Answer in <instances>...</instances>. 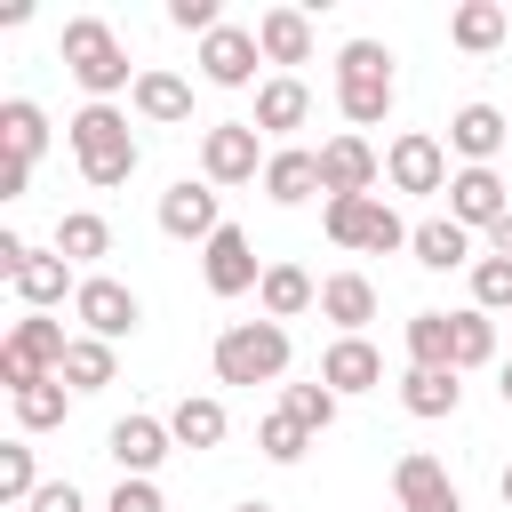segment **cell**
Here are the masks:
<instances>
[{
	"label": "cell",
	"instance_id": "obj_1",
	"mask_svg": "<svg viewBox=\"0 0 512 512\" xmlns=\"http://www.w3.org/2000/svg\"><path fill=\"white\" fill-rule=\"evenodd\" d=\"M64 144H72V160H80V176H88L96 192H120V184L136 176V160H144L120 104H80V112L64 120Z\"/></svg>",
	"mask_w": 512,
	"mask_h": 512
},
{
	"label": "cell",
	"instance_id": "obj_2",
	"mask_svg": "<svg viewBox=\"0 0 512 512\" xmlns=\"http://www.w3.org/2000/svg\"><path fill=\"white\" fill-rule=\"evenodd\" d=\"M56 48H64V72L88 88V104H112L120 88H136V72H128V48H120V32H112L104 16H72Z\"/></svg>",
	"mask_w": 512,
	"mask_h": 512
},
{
	"label": "cell",
	"instance_id": "obj_3",
	"mask_svg": "<svg viewBox=\"0 0 512 512\" xmlns=\"http://www.w3.org/2000/svg\"><path fill=\"white\" fill-rule=\"evenodd\" d=\"M392 96H400L392 48H384V40H344V48H336V112H344L352 128H376V120L392 112Z\"/></svg>",
	"mask_w": 512,
	"mask_h": 512
},
{
	"label": "cell",
	"instance_id": "obj_4",
	"mask_svg": "<svg viewBox=\"0 0 512 512\" xmlns=\"http://www.w3.org/2000/svg\"><path fill=\"white\" fill-rule=\"evenodd\" d=\"M288 376V328L280 320H232L216 336V384H280Z\"/></svg>",
	"mask_w": 512,
	"mask_h": 512
},
{
	"label": "cell",
	"instance_id": "obj_5",
	"mask_svg": "<svg viewBox=\"0 0 512 512\" xmlns=\"http://www.w3.org/2000/svg\"><path fill=\"white\" fill-rule=\"evenodd\" d=\"M320 224H328V240H336V248H360V256H392V248H408V232H416V224H400V216H392V200H384V192L328 200V208H320Z\"/></svg>",
	"mask_w": 512,
	"mask_h": 512
},
{
	"label": "cell",
	"instance_id": "obj_6",
	"mask_svg": "<svg viewBox=\"0 0 512 512\" xmlns=\"http://www.w3.org/2000/svg\"><path fill=\"white\" fill-rule=\"evenodd\" d=\"M264 136H256V120H216V128H200V184H264Z\"/></svg>",
	"mask_w": 512,
	"mask_h": 512
},
{
	"label": "cell",
	"instance_id": "obj_7",
	"mask_svg": "<svg viewBox=\"0 0 512 512\" xmlns=\"http://www.w3.org/2000/svg\"><path fill=\"white\" fill-rule=\"evenodd\" d=\"M72 320H80V336H104V344H120V336H136V328H144V296H136L128 280H112V272H80Z\"/></svg>",
	"mask_w": 512,
	"mask_h": 512
},
{
	"label": "cell",
	"instance_id": "obj_8",
	"mask_svg": "<svg viewBox=\"0 0 512 512\" xmlns=\"http://www.w3.org/2000/svg\"><path fill=\"white\" fill-rule=\"evenodd\" d=\"M384 184L392 192H448V144L432 136V128H400L392 144H384Z\"/></svg>",
	"mask_w": 512,
	"mask_h": 512
},
{
	"label": "cell",
	"instance_id": "obj_9",
	"mask_svg": "<svg viewBox=\"0 0 512 512\" xmlns=\"http://www.w3.org/2000/svg\"><path fill=\"white\" fill-rule=\"evenodd\" d=\"M376 176H384V152L360 128H344V136L320 144V192L328 200H360V192H376Z\"/></svg>",
	"mask_w": 512,
	"mask_h": 512
},
{
	"label": "cell",
	"instance_id": "obj_10",
	"mask_svg": "<svg viewBox=\"0 0 512 512\" xmlns=\"http://www.w3.org/2000/svg\"><path fill=\"white\" fill-rule=\"evenodd\" d=\"M168 448H176L168 416H120V424L104 432V456L120 464V480H152V472L168 464Z\"/></svg>",
	"mask_w": 512,
	"mask_h": 512
},
{
	"label": "cell",
	"instance_id": "obj_11",
	"mask_svg": "<svg viewBox=\"0 0 512 512\" xmlns=\"http://www.w3.org/2000/svg\"><path fill=\"white\" fill-rule=\"evenodd\" d=\"M392 496H400V512H464V496H456V480H448V464L432 448H400Z\"/></svg>",
	"mask_w": 512,
	"mask_h": 512
},
{
	"label": "cell",
	"instance_id": "obj_12",
	"mask_svg": "<svg viewBox=\"0 0 512 512\" xmlns=\"http://www.w3.org/2000/svg\"><path fill=\"white\" fill-rule=\"evenodd\" d=\"M256 64H264V48H256L248 24H216V32L200 40V80H208V88H264Z\"/></svg>",
	"mask_w": 512,
	"mask_h": 512
},
{
	"label": "cell",
	"instance_id": "obj_13",
	"mask_svg": "<svg viewBox=\"0 0 512 512\" xmlns=\"http://www.w3.org/2000/svg\"><path fill=\"white\" fill-rule=\"evenodd\" d=\"M504 144H512V112H496V104H456L448 112V152L464 168H496Z\"/></svg>",
	"mask_w": 512,
	"mask_h": 512
},
{
	"label": "cell",
	"instance_id": "obj_14",
	"mask_svg": "<svg viewBox=\"0 0 512 512\" xmlns=\"http://www.w3.org/2000/svg\"><path fill=\"white\" fill-rule=\"evenodd\" d=\"M448 216H456L464 232H496V224L512 216L504 176H496V168H456V176H448Z\"/></svg>",
	"mask_w": 512,
	"mask_h": 512
},
{
	"label": "cell",
	"instance_id": "obj_15",
	"mask_svg": "<svg viewBox=\"0 0 512 512\" xmlns=\"http://www.w3.org/2000/svg\"><path fill=\"white\" fill-rule=\"evenodd\" d=\"M160 232L168 240H216L224 232V208H216V184H192V176H176L168 192H160Z\"/></svg>",
	"mask_w": 512,
	"mask_h": 512
},
{
	"label": "cell",
	"instance_id": "obj_16",
	"mask_svg": "<svg viewBox=\"0 0 512 512\" xmlns=\"http://www.w3.org/2000/svg\"><path fill=\"white\" fill-rule=\"evenodd\" d=\"M200 280H208V296H248V288L264 280V264H256V240H248L240 224H224V232L200 248Z\"/></svg>",
	"mask_w": 512,
	"mask_h": 512
},
{
	"label": "cell",
	"instance_id": "obj_17",
	"mask_svg": "<svg viewBox=\"0 0 512 512\" xmlns=\"http://www.w3.org/2000/svg\"><path fill=\"white\" fill-rule=\"evenodd\" d=\"M128 104H136V120H152V128H184V120H192V80L168 72V64H144L136 88H128Z\"/></svg>",
	"mask_w": 512,
	"mask_h": 512
},
{
	"label": "cell",
	"instance_id": "obj_18",
	"mask_svg": "<svg viewBox=\"0 0 512 512\" xmlns=\"http://www.w3.org/2000/svg\"><path fill=\"white\" fill-rule=\"evenodd\" d=\"M320 384L344 400V392H376L384 384V352L368 344V336H336L328 352H320Z\"/></svg>",
	"mask_w": 512,
	"mask_h": 512
},
{
	"label": "cell",
	"instance_id": "obj_19",
	"mask_svg": "<svg viewBox=\"0 0 512 512\" xmlns=\"http://www.w3.org/2000/svg\"><path fill=\"white\" fill-rule=\"evenodd\" d=\"M8 288H16V304H24V312H56L64 296H80V280H72V264H64L56 248H32V256H24V272H16Z\"/></svg>",
	"mask_w": 512,
	"mask_h": 512
},
{
	"label": "cell",
	"instance_id": "obj_20",
	"mask_svg": "<svg viewBox=\"0 0 512 512\" xmlns=\"http://www.w3.org/2000/svg\"><path fill=\"white\" fill-rule=\"evenodd\" d=\"M320 320H336V336H360L376 320V280L368 272H328L320 280Z\"/></svg>",
	"mask_w": 512,
	"mask_h": 512
},
{
	"label": "cell",
	"instance_id": "obj_21",
	"mask_svg": "<svg viewBox=\"0 0 512 512\" xmlns=\"http://www.w3.org/2000/svg\"><path fill=\"white\" fill-rule=\"evenodd\" d=\"M400 408H408L416 424H440V416H456V408H464V384H456V368H400Z\"/></svg>",
	"mask_w": 512,
	"mask_h": 512
},
{
	"label": "cell",
	"instance_id": "obj_22",
	"mask_svg": "<svg viewBox=\"0 0 512 512\" xmlns=\"http://www.w3.org/2000/svg\"><path fill=\"white\" fill-rule=\"evenodd\" d=\"M312 120V88L296 80V72H272L264 88H256V136H288V128H304Z\"/></svg>",
	"mask_w": 512,
	"mask_h": 512
},
{
	"label": "cell",
	"instance_id": "obj_23",
	"mask_svg": "<svg viewBox=\"0 0 512 512\" xmlns=\"http://www.w3.org/2000/svg\"><path fill=\"white\" fill-rule=\"evenodd\" d=\"M320 192V152H304V144H280L272 160H264V200H280V208H304Z\"/></svg>",
	"mask_w": 512,
	"mask_h": 512
},
{
	"label": "cell",
	"instance_id": "obj_24",
	"mask_svg": "<svg viewBox=\"0 0 512 512\" xmlns=\"http://www.w3.org/2000/svg\"><path fill=\"white\" fill-rule=\"evenodd\" d=\"M408 256H416L424 272H456V264H480V256H472V232H464L456 216H424V224L408 232Z\"/></svg>",
	"mask_w": 512,
	"mask_h": 512
},
{
	"label": "cell",
	"instance_id": "obj_25",
	"mask_svg": "<svg viewBox=\"0 0 512 512\" xmlns=\"http://www.w3.org/2000/svg\"><path fill=\"white\" fill-rule=\"evenodd\" d=\"M256 304H264V320H296V312H312L320 304V280L304 272V264H264V280H256Z\"/></svg>",
	"mask_w": 512,
	"mask_h": 512
},
{
	"label": "cell",
	"instance_id": "obj_26",
	"mask_svg": "<svg viewBox=\"0 0 512 512\" xmlns=\"http://www.w3.org/2000/svg\"><path fill=\"white\" fill-rule=\"evenodd\" d=\"M504 32H512V8H504V0H464V8L448 16V40H456L464 56H496Z\"/></svg>",
	"mask_w": 512,
	"mask_h": 512
},
{
	"label": "cell",
	"instance_id": "obj_27",
	"mask_svg": "<svg viewBox=\"0 0 512 512\" xmlns=\"http://www.w3.org/2000/svg\"><path fill=\"white\" fill-rule=\"evenodd\" d=\"M256 48H264V64H312V16L304 8H264Z\"/></svg>",
	"mask_w": 512,
	"mask_h": 512
},
{
	"label": "cell",
	"instance_id": "obj_28",
	"mask_svg": "<svg viewBox=\"0 0 512 512\" xmlns=\"http://www.w3.org/2000/svg\"><path fill=\"white\" fill-rule=\"evenodd\" d=\"M168 432H176V448H224L232 416H224V400H208V392H184V400L168 408Z\"/></svg>",
	"mask_w": 512,
	"mask_h": 512
},
{
	"label": "cell",
	"instance_id": "obj_29",
	"mask_svg": "<svg viewBox=\"0 0 512 512\" xmlns=\"http://www.w3.org/2000/svg\"><path fill=\"white\" fill-rule=\"evenodd\" d=\"M0 144H8L16 168H32V160L48 152V112H40L32 96H8V104H0Z\"/></svg>",
	"mask_w": 512,
	"mask_h": 512
},
{
	"label": "cell",
	"instance_id": "obj_30",
	"mask_svg": "<svg viewBox=\"0 0 512 512\" xmlns=\"http://www.w3.org/2000/svg\"><path fill=\"white\" fill-rule=\"evenodd\" d=\"M488 360H496V320H488L480 304L448 312V368L464 376V368H488Z\"/></svg>",
	"mask_w": 512,
	"mask_h": 512
},
{
	"label": "cell",
	"instance_id": "obj_31",
	"mask_svg": "<svg viewBox=\"0 0 512 512\" xmlns=\"http://www.w3.org/2000/svg\"><path fill=\"white\" fill-rule=\"evenodd\" d=\"M56 256L80 272V264H96V256H112V224L96 216V208H72L64 224H56Z\"/></svg>",
	"mask_w": 512,
	"mask_h": 512
},
{
	"label": "cell",
	"instance_id": "obj_32",
	"mask_svg": "<svg viewBox=\"0 0 512 512\" xmlns=\"http://www.w3.org/2000/svg\"><path fill=\"white\" fill-rule=\"evenodd\" d=\"M120 376V352L104 344V336H72V352H64V384H72V400L80 392H104Z\"/></svg>",
	"mask_w": 512,
	"mask_h": 512
},
{
	"label": "cell",
	"instance_id": "obj_33",
	"mask_svg": "<svg viewBox=\"0 0 512 512\" xmlns=\"http://www.w3.org/2000/svg\"><path fill=\"white\" fill-rule=\"evenodd\" d=\"M8 400H16V424H24V432H56V424H64V408H72V384H64V376H48V384L8 392Z\"/></svg>",
	"mask_w": 512,
	"mask_h": 512
},
{
	"label": "cell",
	"instance_id": "obj_34",
	"mask_svg": "<svg viewBox=\"0 0 512 512\" xmlns=\"http://www.w3.org/2000/svg\"><path fill=\"white\" fill-rule=\"evenodd\" d=\"M400 344H408V368H448V312H408Z\"/></svg>",
	"mask_w": 512,
	"mask_h": 512
},
{
	"label": "cell",
	"instance_id": "obj_35",
	"mask_svg": "<svg viewBox=\"0 0 512 512\" xmlns=\"http://www.w3.org/2000/svg\"><path fill=\"white\" fill-rule=\"evenodd\" d=\"M40 488H48V480H40L32 448H24V440H8V448H0V504H8V512H24Z\"/></svg>",
	"mask_w": 512,
	"mask_h": 512
},
{
	"label": "cell",
	"instance_id": "obj_36",
	"mask_svg": "<svg viewBox=\"0 0 512 512\" xmlns=\"http://www.w3.org/2000/svg\"><path fill=\"white\" fill-rule=\"evenodd\" d=\"M280 408H288V416H296L312 440L336 424V392H328V384H288V392H280Z\"/></svg>",
	"mask_w": 512,
	"mask_h": 512
},
{
	"label": "cell",
	"instance_id": "obj_37",
	"mask_svg": "<svg viewBox=\"0 0 512 512\" xmlns=\"http://www.w3.org/2000/svg\"><path fill=\"white\" fill-rule=\"evenodd\" d=\"M256 448H264V456H272V464H296V456H304V448H312V432H304V424H296V416H288V408H272V416H264V424H256Z\"/></svg>",
	"mask_w": 512,
	"mask_h": 512
},
{
	"label": "cell",
	"instance_id": "obj_38",
	"mask_svg": "<svg viewBox=\"0 0 512 512\" xmlns=\"http://www.w3.org/2000/svg\"><path fill=\"white\" fill-rule=\"evenodd\" d=\"M472 304L496 320V312H512V256H480L472 264Z\"/></svg>",
	"mask_w": 512,
	"mask_h": 512
},
{
	"label": "cell",
	"instance_id": "obj_39",
	"mask_svg": "<svg viewBox=\"0 0 512 512\" xmlns=\"http://www.w3.org/2000/svg\"><path fill=\"white\" fill-rule=\"evenodd\" d=\"M104 512H168V496H160V480H120Z\"/></svg>",
	"mask_w": 512,
	"mask_h": 512
},
{
	"label": "cell",
	"instance_id": "obj_40",
	"mask_svg": "<svg viewBox=\"0 0 512 512\" xmlns=\"http://www.w3.org/2000/svg\"><path fill=\"white\" fill-rule=\"evenodd\" d=\"M168 24H176V32H200V40H208V32L224 24V16H216V0H168Z\"/></svg>",
	"mask_w": 512,
	"mask_h": 512
},
{
	"label": "cell",
	"instance_id": "obj_41",
	"mask_svg": "<svg viewBox=\"0 0 512 512\" xmlns=\"http://www.w3.org/2000/svg\"><path fill=\"white\" fill-rule=\"evenodd\" d=\"M24 512H88V496H80L72 480H48V488H40V496H32Z\"/></svg>",
	"mask_w": 512,
	"mask_h": 512
},
{
	"label": "cell",
	"instance_id": "obj_42",
	"mask_svg": "<svg viewBox=\"0 0 512 512\" xmlns=\"http://www.w3.org/2000/svg\"><path fill=\"white\" fill-rule=\"evenodd\" d=\"M24 184H32V168H16V160H0V200H24Z\"/></svg>",
	"mask_w": 512,
	"mask_h": 512
},
{
	"label": "cell",
	"instance_id": "obj_43",
	"mask_svg": "<svg viewBox=\"0 0 512 512\" xmlns=\"http://www.w3.org/2000/svg\"><path fill=\"white\" fill-rule=\"evenodd\" d=\"M488 256H512V216H504V224L488 232Z\"/></svg>",
	"mask_w": 512,
	"mask_h": 512
},
{
	"label": "cell",
	"instance_id": "obj_44",
	"mask_svg": "<svg viewBox=\"0 0 512 512\" xmlns=\"http://www.w3.org/2000/svg\"><path fill=\"white\" fill-rule=\"evenodd\" d=\"M496 496H504V512H512V464H504V472H496Z\"/></svg>",
	"mask_w": 512,
	"mask_h": 512
},
{
	"label": "cell",
	"instance_id": "obj_45",
	"mask_svg": "<svg viewBox=\"0 0 512 512\" xmlns=\"http://www.w3.org/2000/svg\"><path fill=\"white\" fill-rule=\"evenodd\" d=\"M496 392H504V408H512V360H504V376H496Z\"/></svg>",
	"mask_w": 512,
	"mask_h": 512
},
{
	"label": "cell",
	"instance_id": "obj_46",
	"mask_svg": "<svg viewBox=\"0 0 512 512\" xmlns=\"http://www.w3.org/2000/svg\"><path fill=\"white\" fill-rule=\"evenodd\" d=\"M232 512H272V504H232Z\"/></svg>",
	"mask_w": 512,
	"mask_h": 512
}]
</instances>
